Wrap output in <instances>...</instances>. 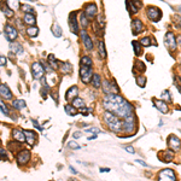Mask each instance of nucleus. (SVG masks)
Wrapping results in <instances>:
<instances>
[{
    "mask_svg": "<svg viewBox=\"0 0 181 181\" xmlns=\"http://www.w3.org/2000/svg\"><path fill=\"white\" fill-rule=\"evenodd\" d=\"M124 100L126 99H123L119 94H106L103 100V104H104V108L109 112L116 115V112L119 111V109L121 108V105L123 104Z\"/></svg>",
    "mask_w": 181,
    "mask_h": 181,
    "instance_id": "obj_1",
    "label": "nucleus"
},
{
    "mask_svg": "<svg viewBox=\"0 0 181 181\" xmlns=\"http://www.w3.org/2000/svg\"><path fill=\"white\" fill-rule=\"evenodd\" d=\"M104 120L106 122V124L109 126V128L112 130V132H120L122 129V121L121 119H119L116 115L106 111L104 114Z\"/></svg>",
    "mask_w": 181,
    "mask_h": 181,
    "instance_id": "obj_2",
    "label": "nucleus"
},
{
    "mask_svg": "<svg viewBox=\"0 0 181 181\" xmlns=\"http://www.w3.org/2000/svg\"><path fill=\"white\" fill-rule=\"evenodd\" d=\"M158 181H176V175L172 169H163L158 173Z\"/></svg>",
    "mask_w": 181,
    "mask_h": 181,
    "instance_id": "obj_3",
    "label": "nucleus"
},
{
    "mask_svg": "<svg viewBox=\"0 0 181 181\" xmlns=\"http://www.w3.org/2000/svg\"><path fill=\"white\" fill-rule=\"evenodd\" d=\"M31 74H33L34 79L40 80V79H42V76H44V74H45V68L42 66L41 63L35 62V63L31 64Z\"/></svg>",
    "mask_w": 181,
    "mask_h": 181,
    "instance_id": "obj_4",
    "label": "nucleus"
},
{
    "mask_svg": "<svg viewBox=\"0 0 181 181\" xmlns=\"http://www.w3.org/2000/svg\"><path fill=\"white\" fill-rule=\"evenodd\" d=\"M93 75H94V74H93V71H92V68L81 65V68H80V76H81V80H82L83 83L90 82Z\"/></svg>",
    "mask_w": 181,
    "mask_h": 181,
    "instance_id": "obj_5",
    "label": "nucleus"
},
{
    "mask_svg": "<svg viewBox=\"0 0 181 181\" xmlns=\"http://www.w3.org/2000/svg\"><path fill=\"white\" fill-rule=\"evenodd\" d=\"M147 17L150 18L152 22H158L161 18H162V12L158 7H154V6H149L147 7Z\"/></svg>",
    "mask_w": 181,
    "mask_h": 181,
    "instance_id": "obj_6",
    "label": "nucleus"
},
{
    "mask_svg": "<svg viewBox=\"0 0 181 181\" xmlns=\"http://www.w3.org/2000/svg\"><path fill=\"white\" fill-rule=\"evenodd\" d=\"M164 44L165 46L170 50V51H174L176 48V41H175V35L173 31H168L165 34V37H164Z\"/></svg>",
    "mask_w": 181,
    "mask_h": 181,
    "instance_id": "obj_7",
    "label": "nucleus"
},
{
    "mask_svg": "<svg viewBox=\"0 0 181 181\" xmlns=\"http://www.w3.org/2000/svg\"><path fill=\"white\" fill-rule=\"evenodd\" d=\"M30 159V152L28 150H21L17 153V163L20 165H26Z\"/></svg>",
    "mask_w": 181,
    "mask_h": 181,
    "instance_id": "obj_8",
    "label": "nucleus"
},
{
    "mask_svg": "<svg viewBox=\"0 0 181 181\" xmlns=\"http://www.w3.org/2000/svg\"><path fill=\"white\" fill-rule=\"evenodd\" d=\"M168 146L170 147L172 151H179L181 147V143H180V139L175 135H169L168 138Z\"/></svg>",
    "mask_w": 181,
    "mask_h": 181,
    "instance_id": "obj_9",
    "label": "nucleus"
},
{
    "mask_svg": "<svg viewBox=\"0 0 181 181\" xmlns=\"http://www.w3.org/2000/svg\"><path fill=\"white\" fill-rule=\"evenodd\" d=\"M69 27L70 30L74 34L79 33V24H77V18H76V12H71L69 15Z\"/></svg>",
    "mask_w": 181,
    "mask_h": 181,
    "instance_id": "obj_10",
    "label": "nucleus"
},
{
    "mask_svg": "<svg viewBox=\"0 0 181 181\" xmlns=\"http://www.w3.org/2000/svg\"><path fill=\"white\" fill-rule=\"evenodd\" d=\"M5 34H6L7 39H9V41H13V40H16L17 36H18L17 29H16L15 27L10 26V24H7V26L5 27Z\"/></svg>",
    "mask_w": 181,
    "mask_h": 181,
    "instance_id": "obj_11",
    "label": "nucleus"
},
{
    "mask_svg": "<svg viewBox=\"0 0 181 181\" xmlns=\"http://www.w3.org/2000/svg\"><path fill=\"white\" fill-rule=\"evenodd\" d=\"M81 40H82V42H83V46H85L88 51H92V50H93V42H92L90 35L87 34L86 30H81Z\"/></svg>",
    "mask_w": 181,
    "mask_h": 181,
    "instance_id": "obj_12",
    "label": "nucleus"
},
{
    "mask_svg": "<svg viewBox=\"0 0 181 181\" xmlns=\"http://www.w3.org/2000/svg\"><path fill=\"white\" fill-rule=\"evenodd\" d=\"M23 132H24V135H26V141L29 144L30 146H34L36 140H37L36 134L33 130H23Z\"/></svg>",
    "mask_w": 181,
    "mask_h": 181,
    "instance_id": "obj_13",
    "label": "nucleus"
},
{
    "mask_svg": "<svg viewBox=\"0 0 181 181\" xmlns=\"http://www.w3.org/2000/svg\"><path fill=\"white\" fill-rule=\"evenodd\" d=\"M12 137H13V139H15L16 141H18V143H24V141H26L24 132L21 130V129H17V128L12 129Z\"/></svg>",
    "mask_w": 181,
    "mask_h": 181,
    "instance_id": "obj_14",
    "label": "nucleus"
},
{
    "mask_svg": "<svg viewBox=\"0 0 181 181\" xmlns=\"http://www.w3.org/2000/svg\"><path fill=\"white\" fill-rule=\"evenodd\" d=\"M132 28H133V34L138 35V34H140L144 30V24H143V22L140 20H133Z\"/></svg>",
    "mask_w": 181,
    "mask_h": 181,
    "instance_id": "obj_15",
    "label": "nucleus"
},
{
    "mask_svg": "<svg viewBox=\"0 0 181 181\" xmlns=\"http://www.w3.org/2000/svg\"><path fill=\"white\" fill-rule=\"evenodd\" d=\"M97 5L95 4H87L85 7V16L87 17H94L97 15Z\"/></svg>",
    "mask_w": 181,
    "mask_h": 181,
    "instance_id": "obj_16",
    "label": "nucleus"
},
{
    "mask_svg": "<svg viewBox=\"0 0 181 181\" xmlns=\"http://www.w3.org/2000/svg\"><path fill=\"white\" fill-rule=\"evenodd\" d=\"M0 95L4 98V99H11L12 98V93H11V90L10 88L6 86V85H0Z\"/></svg>",
    "mask_w": 181,
    "mask_h": 181,
    "instance_id": "obj_17",
    "label": "nucleus"
},
{
    "mask_svg": "<svg viewBox=\"0 0 181 181\" xmlns=\"http://www.w3.org/2000/svg\"><path fill=\"white\" fill-rule=\"evenodd\" d=\"M153 104L156 105V108L163 112V114H167L168 112V105L164 103V100H157V99H153Z\"/></svg>",
    "mask_w": 181,
    "mask_h": 181,
    "instance_id": "obj_18",
    "label": "nucleus"
},
{
    "mask_svg": "<svg viewBox=\"0 0 181 181\" xmlns=\"http://www.w3.org/2000/svg\"><path fill=\"white\" fill-rule=\"evenodd\" d=\"M77 93H79L77 86H73V87H70V88L68 90V92H66V94H65V99H66V100L75 99V98L77 97Z\"/></svg>",
    "mask_w": 181,
    "mask_h": 181,
    "instance_id": "obj_19",
    "label": "nucleus"
},
{
    "mask_svg": "<svg viewBox=\"0 0 181 181\" xmlns=\"http://www.w3.org/2000/svg\"><path fill=\"white\" fill-rule=\"evenodd\" d=\"M10 50H11V52H13L16 55H22L23 53V47L18 42H11L10 44Z\"/></svg>",
    "mask_w": 181,
    "mask_h": 181,
    "instance_id": "obj_20",
    "label": "nucleus"
},
{
    "mask_svg": "<svg viewBox=\"0 0 181 181\" xmlns=\"http://www.w3.org/2000/svg\"><path fill=\"white\" fill-rule=\"evenodd\" d=\"M24 23L26 24H29L30 27H33L35 23H36V18L34 15H30V13H26L24 15Z\"/></svg>",
    "mask_w": 181,
    "mask_h": 181,
    "instance_id": "obj_21",
    "label": "nucleus"
},
{
    "mask_svg": "<svg viewBox=\"0 0 181 181\" xmlns=\"http://www.w3.org/2000/svg\"><path fill=\"white\" fill-rule=\"evenodd\" d=\"M12 105H13L15 109H17V110H22V109L26 108V101H24L23 99H17V100H13Z\"/></svg>",
    "mask_w": 181,
    "mask_h": 181,
    "instance_id": "obj_22",
    "label": "nucleus"
},
{
    "mask_svg": "<svg viewBox=\"0 0 181 181\" xmlns=\"http://www.w3.org/2000/svg\"><path fill=\"white\" fill-rule=\"evenodd\" d=\"M60 66V70L63 74H66V73H70L71 71V65L69 63H64V62H58Z\"/></svg>",
    "mask_w": 181,
    "mask_h": 181,
    "instance_id": "obj_23",
    "label": "nucleus"
},
{
    "mask_svg": "<svg viewBox=\"0 0 181 181\" xmlns=\"http://www.w3.org/2000/svg\"><path fill=\"white\" fill-rule=\"evenodd\" d=\"M92 85L94 88H99L101 86V81H100V76L98 74H94L92 77Z\"/></svg>",
    "mask_w": 181,
    "mask_h": 181,
    "instance_id": "obj_24",
    "label": "nucleus"
},
{
    "mask_svg": "<svg viewBox=\"0 0 181 181\" xmlns=\"http://www.w3.org/2000/svg\"><path fill=\"white\" fill-rule=\"evenodd\" d=\"M65 112L69 115V116H75L77 112H79V110L76 109V108H74L73 105H65Z\"/></svg>",
    "mask_w": 181,
    "mask_h": 181,
    "instance_id": "obj_25",
    "label": "nucleus"
},
{
    "mask_svg": "<svg viewBox=\"0 0 181 181\" xmlns=\"http://www.w3.org/2000/svg\"><path fill=\"white\" fill-rule=\"evenodd\" d=\"M73 106L74 108H79V109L85 108V101L81 98H75V99H73Z\"/></svg>",
    "mask_w": 181,
    "mask_h": 181,
    "instance_id": "obj_26",
    "label": "nucleus"
},
{
    "mask_svg": "<svg viewBox=\"0 0 181 181\" xmlns=\"http://www.w3.org/2000/svg\"><path fill=\"white\" fill-rule=\"evenodd\" d=\"M27 34L29 35L30 37H35V36H37V34H39V28L35 27V26L29 27V28L27 29Z\"/></svg>",
    "mask_w": 181,
    "mask_h": 181,
    "instance_id": "obj_27",
    "label": "nucleus"
},
{
    "mask_svg": "<svg viewBox=\"0 0 181 181\" xmlns=\"http://www.w3.org/2000/svg\"><path fill=\"white\" fill-rule=\"evenodd\" d=\"M101 86H103V90H104L106 94H111V82H110V81H108V80L103 81Z\"/></svg>",
    "mask_w": 181,
    "mask_h": 181,
    "instance_id": "obj_28",
    "label": "nucleus"
},
{
    "mask_svg": "<svg viewBox=\"0 0 181 181\" xmlns=\"http://www.w3.org/2000/svg\"><path fill=\"white\" fill-rule=\"evenodd\" d=\"M126 6H127V9H128V11L130 13H137L138 12V7L133 4V1H126Z\"/></svg>",
    "mask_w": 181,
    "mask_h": 181,
    "instance_id": "obj_29",
    "label": "nucleus"
},
{
    "mask_svg": "<svg viewBox=\"0 0 181 181\" xmlns=\"http://www.w3.org/2000/svg\"><path fill=\"white\" fill-rule=\"evenodd\" d=\"M132 45H133V47H134V53H135V56H140V55L143 53V51H141V45H140L138 41H133Z\"/></svg>",
    "mask_w": 181,
    "mask_h": 181,
    "instance_id": "obj_30",
    "label": "nucleus"
},
{
    "mask_svg": "<svg viewBox=\"0 0 181 181\" xmlns=\"http://www.w3.org/2000/svg\"><path fill=\"white\" fill-rule=\"evenodd\" d=\"M174 159V152L173 151H164V158H163V161L164 162H172Z\"/></svg>",
    "mask_w": 181,
    "mask_h": 181,
    "instance_id": "obj_31",
    "label": "nucleus"
},
{
    "mask_svg": "<svg viewBox=\"0 0 181 181\" xmlns=\"http://www.w3.org/2000/svg\"><path fill=\"white\" fill-rule=\"evenodd\" d=\"M2 11H4V13H5L6 17H12V16H13V11H12V9H11L7 4H5V5L2 6Z\"/></svg>",
    "mask_w": 181,
    "mask_h": 181,
    "instance_id": "obj_32",
    "label": "nucleus"
},
{
    "mask_svg": "<svg viewBox=\"0 0 181 181\" xmlns=\"http://www.w3.org/2000/svg\"><path fill=\"white\" fill-rule=\"evenodd\" d=\"M52 33H53V35H55L56 37H60V36H62V34H63V33H62V28H60V26H58V24L56 23V24L52 27Z\"/></svg>",
    "mask_w": 181,
    "mask_h": 181,
    "instance_id": "obj_33",
    "label": "nucleus"
},
{
    "mask_svg": "<svg viewBox=\"0 0 181 181\" xmlns=\"http://www.w3.org/2000/svg\"><path fill=\"white\" fill-rule=\"evenodd\" d=\"M99 55L101 57V59H104L106 57V52H105V46L103 41H99Z\"/></svg>",
    "mask_w": 181,
    "mask_h": 181,
    "instance_id": "obj_34",
    "label": "nucleus"
},
{
    "mask_svg": "<svg viewBox=\"0 0 181 181\" xmlns=\"http://www.w3.org/2000/svg\"><path fill=\"white\" fill-rule=\"evenodd\" d=\"M80 23H81V26H82L83 29H86V28L88 27V21H87V18H86L85 13H81V16H80Z\"/></svg>",
    "mask_w": 181,
    "mask_h": 181,
    "instance_id": "obj_35",
    "label": "nucleus"
},
{
    "mask_svg": "<svg viewBox=\"0 0 181 181\" xmlns=\"http://www.w3.org/2000/svg\"><path fill=\"white\" fill-rule=\"evenodd\" d=\"M137 83H138V86H139L140 88H144L145 85H146V77H144V76L137 77Z\"/></svg>",
    "mask_w": 181,
    "mask_h": 181,
    "instance_id": "obj_36",
    "label": "nucleus"
},
{
    "mask_svg": "<svg viewBox=\"0 0 181 181\" xmlns=\"http://www.w3.org/2000/svg\"><path fill=\"white\" fill-rule=\"evenodd\" d=\"M81 65L92 68V60H90V57H82V58H81Z\"/></svg>",
    "mask_w": 181,
    "mask_h": 181,
    "instance_id": "obj_37",
    "label": "nucleus"
},
{
    "mask_svg": "<svg viewBox=\"0 0 181 181\" xmlns=\"http://www.w3.org/2000/svg\"><path fill=\"white\" fill-rule=\"evenodd\" d=\"M21 9L26 12V13H30V15H34V9L33 7H30L29 5H27V4H23L22 6H21Z\"/></svg>",
    "mask_w": 181,
    "mask_h": 181,
    "instance_id": "obj_38",
    "label": "nucleus"
},
{
    "mask_svg": "<svg viewBox=\"0 0 181 181\" xmlns=\"http://www.w3.org/2000/svg\"><path fill=\"white\" fill-rule=\"evenodd\" d=\"M134 68L135 69H138L139 71H145V64L143 63V62H140V60H137V63H135V65H134Z\"/></svg>",
    "mask_w": 181,
    "mask_h": 181,
    "instance_id": "obj_39",
    "label": "nucleus"
},
{
    "mask_svg": "<svg viewBox=\"0 0 181 181\" xmlns=\"http://www.w3.org/2000/svg\"><path fill=\"white\" fill-rule=\"evenodd\" d=\"M140 45H143V46H146V47H149V46H151V39L150 37H143L141 40H140V42H139Z\"/></svg>",
    "mask_w": 181,
    "mask_h": 181,
    "instance_id": "obj_40",
    "label": "nucleus"
},
{
    "mask_svg": "<svg viewBox=\"0 0 181 181\" xmlns=\"http://www.w3.org/2000/svg\"><path fill=\"white\" fill-rule=\"evenodd\" d=\"M120 92V88L115 81H111V94H117Z\"/></svg>",
    "mask_w": 181,
    "mask_h": 181,
    "instance_id": "obj_41",
    "label": "nucleus"
},
{
    "mask_svg": "<svg viewBox=\"0 0 181 181\" xmlns=\"http://www.w3.org/2000/svg\"><path fill=\"white\" fill-rule=\"evenodd\" d=\"M162 98H163V100L165 99L167 101H172V97H170L169 90H163L162 92Z\"/></svg>",
    "mask_w": 181,
    "mask_h": 181,
    "instance_id": "obj_42",
    "label": "nucleus"
},
{
    "mask_svg": "<svg viewBox=\"0 0 181 181\" xmlns=\"http://www.w3.org/2000/svg\"><path fill=\"white\" fill-rule=\"evenodd\" d=\"M68 146H69L70 149H73V150H79V149H81V146H80L79 144H76L75 141H69V143H68Z\"/></svg>",
    "mask_w": 181,
    "mask_h": 181,
    "instance_id": "obj_43",
    "label": "nucleus"
},
{
    "mask_svg": "<svg viewBox=\"0 0 181 181\" xmlns=\"http://www.w3.org/2000/svg\"><path fill=\"white\" fill-rule=\"evenodd\" d=\"M0 110H1V111H2V112H4L5 115H7V114H9V110H7L6 105L4 104V101H2L1 99H0Z\"/></svg>",
    "mask_w": 181,
    "mask_h": 181,
    "instance_id": "obj_44",
    "label": "nucleus"
},
{
    "mask_svg": "<svg viewBox=\"0 0 181 181\" xmlns=\"http://www.w3.org/2000/svg\"><path fill=\"white\" fill-rule=\"evenodd\" d=\"M48 62L52 64V66H53V68H57L56 63H58V62H56V58H55V56H53V55H50V56H48Z\"/></svg>",
    "mask_w": 181,
    "mask_h": 181,
    "instance_id": "obj_45",
    "label": "nucleus"
},
{
    "mask_svg": "<svg viewBox=\"0 0 181 181\" xmlns=\"http://www.w3.org/2000/svg\"><path fill=\"white\" fill-rule=\"evenodd\" d=\"M0 159H4V161L9 159V157H7V154H6V152H5V150H4L2 147H0Z\"/></svg>",
    "mask_w": 181,
    "mask_h": 181,
    "instance_id": "obj_46",
    "label": "nucleus"
},
{
    "mask_svg": "<svg viewBox=\"0 0 181 181\" xmlns=\"http://www.w3.org/2000/svg\"><path fill=\"white\" fill-rule=\"evenodd\" d=\"M86 132H87V133H95V134H98V133H99V129H98L97 127H92V128L86 129Z\"/></svg>",
    "mask_w": 181,
    "mask_h": 181,
    "instance_id": "obj_47",
    "label": "nucleus"
},
{
    "mask_svg": "<svg viewBox=\"0 0 181 181\" xmlns=\"http://www.w3.org/2000/svg\"><path fill=\"white\" fill-rule=\"evenodd\" d=\"M124 150L128 151L129 153H134V152H135L134 147H133V146H130V145H127V146H124Z\"/></svg>",
    "mask_w": 181,
    "mask_h": 181,
    "instance_id": "obj_48",
    "label": "nucleus"
},
{
    "mask_svg": "<svg viewBox=\"0 0 181 181\" xmlns=\"http://www.w3.org/2000/svg\"><path fill=\"white\" fill-rule=\"evenodd\" d=\"M6 63H7V59H6L4 56H0V66L6 65Z\"/></svg>",
    "mask_w": 181,
    "mask_h": 181,
    "instance_id": "obj_49",
    "label": "nucleus"
},
{
    "mask_svg": "<svg viewBox=\"0 0 181 181\" xmlns=\"http://www.w3.org/2000/svg\"><path fill=\"white\" fill-rule=\"evenodd\" d=\"M80 112L83 114V115H87L88 114V110H87V108H81L80 109Z\"/></svg>",
    "mask_w": 181,
    "mask_h": 181,
    "instance_id": "obj_50",
    "label": "nucleus"
},
{
    "mask_svg": "<svg viewBox=\"0 0 181 181\" xmlns=\"http://www.w3.org/2000/svg\"><path fill=\"white\" fill-rule=\"evenodd\" d=\"M33 123H34V126H35V127H36V128H37L39 130H42V128H41V127H40V126L37 124V122H36L35 120H33Z\"/></svg>",
    "mask_w": 181,
    "mask_h": 181,
    "instance_id": "obj_51",
    "label": "nucleus"
},
{
    "mask_svg": "<svg viewBox=\"0 0 181 181\" xmlns=\"http://www.w3.org/2000/svg\"><path fill=\"white\" fill-rule=\"evenodd\" d=\"M135 162H137V163H139V164H141V165H144V167H147V164H146L145 162H143V161H140V159H137Z\"/></svg>",
    "mask_w": 181,
    "mask_h": 181,
    "instance_id": "obj_52",
    "label": "nucleus"
},
{
    "mask_svg": "<svg viewBox=\"0 0 181 181\" xmlns=\"http://www.w3.org/2000/svg\"><path fill=\"white\" fill-rule=\"evenodd\" d=\"M80 135H81V133H80V132L74 133V138H75V139H79V138H80Z\"/></svg>",
    "mask_w": 181,
    "mask_h": 181,
    "instance_id": "obj_53",
    "label": "nucleus"
},
{
    "mask_svg": "<svg viewBox=\"0 0 181 181\" xmlns=\"http://www.w3.org/2000/svg\"><path fill=\"white\" fill-rule=\"evenodd\" d=\"M100 172H101V173H105V172H110V169H109V168H101Z\"/></svg>",
    "mask_w": 181,
    "mask_h": 181,
    "instance_id": "obj_54",
    "label": "nucleus"
},
{
    "mask_svg": "<svg viewBox=\"0 0 181 181\" xmlns=\"http://www.w3.org/2000/svg\"><path fill=\"white\" fill-rule=\"evenodd\" d=\"M69 169H70V170H71V172H73V173H74V174H77V172H76V170H75V169H74V168H73V167H71V165H70V167H69Z\"/></svg>",
    "mask_w": 181,
    "mask_h": 181,
    "instance_id": "obj_55",
    "label": "nucleus"
},
{
    "mask_svg": "<svg viewBox=\"0 0 181 181\" xmlns=\"http://www.w3.org/2000/svg\"><path fill=\"white\" fill-rule=\"evenodd\" d=\"M95 138H97V135H93V137H90L88 139H90V140H93V139H95Z\"/></svg>",
    "mask_w": 181,
    "mask_h": 181,
    "instance_id": "obj_56",
    "label": "nucleus"
},
{
    "mask_svg": "<svg viewBox=\"0 0 181 181\" xmlns=\"http://www.w3.org/2000/svg\"><path fill=\"white\" fill-rule=\"evenodd\" d=\"M68 181H77V180H75V179H68Z\"/></svg>",
    "mask_w": 181,
    "mask_h": 181,
    "instance_id": "obj_57",
    "label": "nucleus"
},
{
    "mask_svg": "<svg viewBox=\"0 0 181 181\" xmlns=\"http://www.w3.org/2000/svg\"><path fill=\"white\" fill-rule=\"evenodd\" d=\"M179 10H181V5H179Z\"/></svg>",
    "mask_w": 181,
    "mask_h": 181,
    "instance_id": "obj_58",
    "label": "nucleus"
},
{
    "mask_svg": "<svg viewBox=\"0 0 181 181\" xmlns=\"http://www.w3.org/2000/svg\"><path fill=\"white\" fill-rule=\"evenodd\" d=\"M0 5H1V2H0Z\"/></svg>",
    "mask_w": 181,
    "mask_h": 181,
    "instance_id": "obj_59",
    "label": "nucleus"
}]
</instances>
